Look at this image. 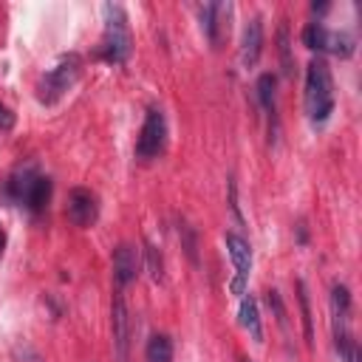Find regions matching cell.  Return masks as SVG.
Returning a JSON list of instances; mask_svg holds the SVG:
<instances>
[{
  "label": "cell",
  "mask_w": 362,
  "mask_h": 362,
  "mask_svg": "<svg viewBox=\"0 0 362 362\" xmlns=\"http://www.w3.org/2000/svg\"><path fill=\"white\" fill-rule=\"evenodd\" d=\"M334 111V80L325 60H311L306 68V113L311 122H325Z\"/></svg>",
  "instance_id": "obj_1"
},
{
  "label": "cell",
  "mask_w": 362,
  "mask_h": 362,
  "mask_svg": "<svg viewBox=\"0 0 362 362\" xmlns=\"http://www.w3.org/2000/svg\"><path fill=\"white\" fill-rule=\"evenodd\" d=\"M99 57L108 63H125L130 57V32L122 6H105V37L99 46Z\"/></svg>",
  "instance_id": "obj_2"
},
{
  "label": "cell",
  "mask_w": 362,
  "mask_h": 362,
  "mask_svg": "<svg viewBox=\"0 0 362 362\" xmlns=\"http://www.w3.org/2000/svg\"><path fill=\"white\" fill-rule=\"evenodd\" d=\"M80 77V57H63L40 82V99L43 102H57Z\"/></svg>",
  "instance_id": "obj_3"
},
{
  "label": "cell",
  "mask_w": 362,
  "mask_h": 362,
  "mask_svg": "<svg viewBox=\"0 0 362 362\" xmlns=\"http://www.w3.org/2000/svg\"><path fill=\"white\" fill-rule=\"evenodd\" d=\"M164 142H167V122H164V113H161L158 108H150L147 116H144L139 142H136V156H139V158H156V156L164 150Z\"/></svg>",
  "instance_id": "obj_4"
},
{
  "label": "cell",
  "mask_w": 362,
  "mask_h": 362,
  "mask_svg": "<svg viewBox=\"0 0 362 362\" xmlns=\"http://www.w3.org/2000/svg\"><path fill=\"white\" fill-rule=\"evenodd\" d=\"M230 18H232V6L230 4H207L201 12V26L204 35L210 40L213 49H221L230 37Z\"/></svg>",
  "instance_id": "obj_5"
},
{
  "label": "cell",
  "mask_w": 362,
  "mask_h": 362,
  "mask_svg": "<svg viewBox=\"0 0 362 362\" xmlns=\"http://www.w3.org/2000/svg\"><path fill=\"white\" fill-rule=\"evenodd\" d=\"M68 221L74 227H94L96 218H99V204H96V196L85 187H77L68 193Z\"/></svg>",
  "instance_id": "obj_6"
},
{
  "label": "cell",
  "mask_w": 362,
  "mask_h": 362,
  "mask_svg": "<svg viewBox=\"0 0 362 362\" xmlns=\"http://www.w3.org/2000/svg\"><path fill=\"white\" fill-rule=\"evenodd\" d=\"M111 325H113V351H116V362H127V351H130V314H127V306H125V297H122V294L113 297Z\"/></svg>",
  "instance_id": "obj_7"
},
{
  "label": "cell",
  "mask_w": 362,
  "mask_h": 362,
  "mask_svg": "<svg viewBox=\"0 0 362 362\" xmlns=\"http://www.w3.org/2000/svg\"><path fill=\"white\" fill-rule=\"evenodd\" d=\"M227 249H230V258H232L235 272H238L235 280H232V292H235V294H244L246 280H249V269H252V249H249V244H246L241 235H235V232L227 235Z\"/></svg>",
  "instance_id": "obj_8"
},
{
  "label": "cell",
  "mask_w": 362,
  "mask_h": 362,
  "mask_svg": "<svg viewBox=\"0 0 362 362\" xmlns=\"http://www.w3.org/2000/svg\"><path fill=\"white\" fill-rule=\"evenodd\" d=\"M139 269H142L139 249L130 246V244H119L113 249V280H116V286L125 289L127 283H133L136 275H139Z\"/></svg>",
  "instance_id": "obj_9"
},
{
  "label": "cell",
  "mask_w": 362,
  "mask_h": 362,
  "mask_svg": "<svg viewBox=\"0 0 362 362\" xmlns=\"http://www.w3.org/2000/svg\"><path fill=\"white\" fill-rule=\"evenodd\" d=\"M261 51H263V23H261V18H252L246 32H244V43H241V63H244V68L258 65Z\"/></svg>",
  "instance_id": "obj_10"
},
{
  "label": "cell",
  "mask_w": 362,
  "mask_h": 362,
  "mask_svg": "<svg viewBox=\"0 0 362 362\" xmlns=\"http://www.w3.org/2000/svg\"><path fill=\"white\" fill-rule=\"evenodd\" d=\"M241 325L249 331V337L255 342H263V325H261V314H258L255 297H244L241 300Z\"/></svg>",
  "instance_id": "obj_11"
},
{
  "label": "cell",
  "mask_w": 362,
  "mask_h": 362,
  "mask_svg": "<svg viewBox=\"0 0 362 362\" xmlns=\"http://www.w3.org/2000/svg\"><path fill=\"white\" fill-rule=\"evenodd\" d=\"M35 173L32 170H18L9 181H6V196L12 199V201H23L26 204V196H29V190H32V185H35Z\"/></svg>",
  "instance_id": "obj_12"
},
{
  "label": "cell",
  "mask_w": 362,
  "mask_h": 362,
  "mask_svg": "<svg viewBox=\"0 0 362 362\" xmlns=\"http://www.w3.org/2000/svg\"><path fill=\"white\" fill-rule=\"evenodd\" d=\"M147 362H173V342L167 334H153L147 348H144Z\"/></svg>",
  "instance_id": "obj_13"
},
{
  "label": "cell",
  "mask_w": 362,
  "mask_h": 362,
  "mask_svg": "<svg viewBox=\"0 0 362 362\" xmlns=\"http://www.w3.org/2000/svg\"><path fill=\"white\" fill-rule=\"evenodd\" d=\"M49 199H51V181H49L46 175H37L35 185H32V190H29V196H26V207H29L32 213H40V210L49 204Z\"/></svg>",
  "instance_id": "obj_14"
},
{
  "label": "cell",
  "mask_w": 362,
  "mask_h": 362,
  "mask_svg": "<svg viewBox=\"0 0 362 362\" xmlns=\"http://www.w3.org/2000/svg\"><path fill=\"white\" fill-rule=\"evenodd\" d=\"M275 91H277L275 74H261V77H258V99H261L263 111L272 113V116H275V96H277Z\"/></svg>",
  "instance_id": "obj_15"
},
{
  "label": "cell",
  "mask_w": 362,
  "mask_h": 362,
  "mask_svg": "<svg viewBox=\"0 0 362 362\" xmlns=\"http://www.w3.org/2000/svg\"><path fill=\"white\" fill-rule=\"evenodd\" d=\"M325 51L334 54V57H351L354 54V37L345 35V32H328V40H325Z\"/></svg>",
  "instance_id": "obj_16"
},
{
  "label": "cell",
  "mask_w": 362,
  "mask_h": 362,
  "mask_svg": "<svg viewBox=\"0 0 362 362\" xmlns=\"http://www.w3.org/2000/svg\"><path fill=\"white\" fill-rule=\"evenodd\" d=\"M277 51H280L283 74L292 77L294 74V57H292V40H289V26L286 23H280V29H277Z\"/></svg>",
  "instance_id": "obj_17"
},
{
  "label": "cell",
  "mask_w": 362,
  "mask_h": 362,
  "mask_svg": "<svg viewBox=\"0 0 362 362\" xmlns=\"http://www.w3.org/2000/svg\"><path fill=\"white\" fill-rule=\"evenodd\" d=\"M297 303H300V314H303V334L306 342H314V328H311V306H308V289L303 280H297Z\"/></svg>",
  "instance_id": "obj_18"
},
{
  "label": "cell",
  "mask_w": 362,
  "mask_h": 362,
  "mask_svg": "<svg viewBox=\"0 0 362 362\" xmlns=\"http://www.w3.org/2000/svg\"><path fill=\"white\" fill-rule=\"evenodd\" d=\"M325 40H328V29H325L323 23H308V26L303 29V43H306V49H311V51H325Z\"/></svg>",
  "instance_id": "obj_19"
},
{
  "label": "cell",
  "mask_w": 362,
  "mask_h": 362,
  "mask_svg": "<svg viewBox=\"0 0 362 362\" xmlns=\"http://www.w3.org/2000/svg\"><path fill=\"white\" fill-rule=\"evenodd\" d=\"M331 303H334V317H342L345 320V314L351 311V292L342 283H337L331 289Z\"/></svg>",
  "instance_id": "obj_20"
},
{
  "label": "cell",
  "mask_w": 362,
  "mask_h": 362,
  "mask_svg": "<svg viewBox=\"0 0 362 362\" xmlns=\"http://www.w3.org/2000/svg\"><path fill=\"white\" fill-rule=\"evenodd\" d=\"M144 263H147L150 277L158 283V280L164 277V263H161V255H158V249H156L153 244H144Z\"/></svg>",
  "instance_id": "obj_21"
},
{
  "label": "cell",
  "mask_w": 362,
  "mask_h": 362,
  "mask_svg": "<svg viewBox=\"0 0 362 362\" xmlns=\"http://www.w3.org/2000/svg\"><path fill=\"white\" fill-rule=\"evenodd\" d=\"M266 300H269V306L275 308L277 323H280V325H286V308H283V303H280V294H277V292H269V297H266Z\"/></svg>",
  "instance_id": "obj_22"
},
{
  "label": "cell",
  "mask_w": 362,
  "mask_h": 362,
  "mask_svg": "<svg viewBox=\"0 0 362 362\" xmlns=\"http://www.w3.org/2000/svg\"><path fill=\"white\" fill-rule=\"evenodd\" d=\"M12 125H15V116H12V111L0 105V130H9Z\"/></svg>",
  "instance_id": "obj_23"
},
{
  "label": "cell",
  "mask_w": 362,
  "mask_h": 362,
  "mask_svg": "<svg viewBox=\"0 0 362 362\" xmlns=\"http://www.w3.org/2000/svg\"><path fill=\"white\" fill-rule=\"evenodd\" d=\"M4 244H6V235H4V230H0V249H4Z\"/></svg>",
  "instance_id": "obj_24"
},
{
  "label": "cell",
  "mask_w": 362,
  "mask_h": 362,
  "mask_svg": "<svg viewBox=\"0 0 362 362\" xmlns=\"http://www.w3.org/2000/svg\"><path fill=\"white\" fill-rule=\"evenodd\" d=\"M241 362H252V359H246V356H241Z\"/></svg>",
  "instance_id": "obj_25"
}]
</instances>
